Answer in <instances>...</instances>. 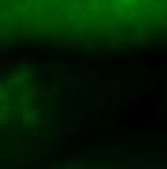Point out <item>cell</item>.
Listing matches in <instances>:
<instances>
[{"label":"cell","instance_id":"1","mask_svg":"<svg viewBox=\"0 0 167 169\" xmlns=\"http://www.w3.org/2000/svg\"><path fill=\"white\" fill-rule=\"evenodd\" d=\"M167 30V0H0V47L103 45Z\"/></svg>","mask_w":167,"mask_h":169}]
</instances>
